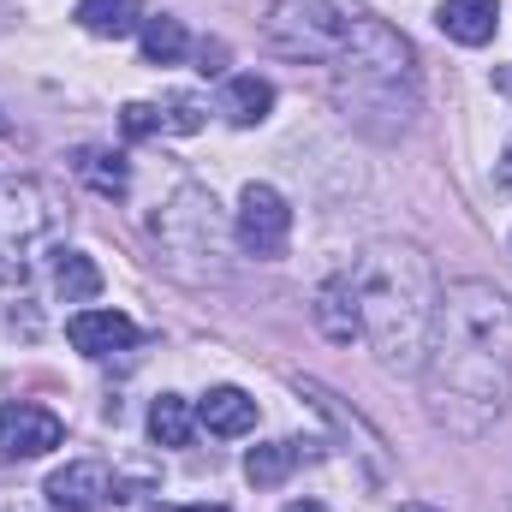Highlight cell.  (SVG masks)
<instances>
[{"label": "cell", "mask_w": 512, "mask_h": 512, "mask_svg": "<svg viewBox=\"0 0 512 512\" xmlns=\"http://www.w3.org/2000/svg\"><path fill=\"white\" fill-rule=\"evenodd\" d=\"M429 417L453 435H483L512 399V304L489 280L441 286L435 340L423 358Z\"/></svg>", "instance_id": "cell-1"}, {"label": "cell", "mask_w": 512, "mask_h": 512, "mask_svg": "<svg viewBox=\"0 0 512 512\" xmlns=\"http://www.w3.org/2000/svg\"><path fill=\"white\" fill-rule=\"evenodd\" d=\"M352 292H358V322L376 346L387 370L417 376L435 340V316H441V280L429 268V256L417 245H370L352 268Z\"/></svg>", "instance_id": "cell-2"}, {"label": "cell", "mask_w": 512, "mask_h": 512, "mask_svg": "<svg viewBox=\"0 0 512 512\" xmlns=\"http://www.w3.org/2000/svg\"><path fill=\"white\" fill-rule=\"evenodd\" d=\"M411 42L399 30H387L382 18L352 12L346 18V48L334 54V96L346 114H358V126L370 131H399L417 108V72H411Z\"/></svg>", "instance_id": "cell-3"}, {"label": "cell", "mask_w": 512, "mask_h": 512, "mask_svg": "<svg viewBox=\"0 0 512 512\" xmlns=\"http://www.w3.org/2000/svg\"><path fill=\"white\" fill-rule=\"evenodd\" d=\"M262 42L286 60H334L346 48V12L334 0H274L262 18Z\"/></svg>", "instance_id": "cell-4"}, {"label": "cell", "mask_w": 512, "mask_h": 512, "mask_svg": "<svg viewBox=\"0 0 512 512\" xmlns=\"http://www.w3.org/2000/svg\"><path fill=\"white\" fill-rule=\"evenodd\" d=\"M54 233H60V203L48 185H36V179L0 185V256L18 280H24V256L42 251Z\"/></svg>", "instance_id": "cell-5"}, {"label": "cell", "mask_w": 512, "mask_h": 512, "mask_svg": "<svg viewBox=\"0 0 512 512\" xmlns=\"http://www.w3.org/2000/svg\"><path fill=\"white\" fill-rule=\"evenodd\" d=\"M155 239L173 256H215L221 221H215V197L203 185H179L173 203L155 215Z\"/></svg>", "instance_id": "cell-6"}, {"label": "cell", "mask_w": 512, "mask_h": 512, "mask_svg": "<svg viewBox=\"0 0 512 512\" xmlns=\"http://www.w3.org/2000/svg\"><path fill=\"white\" fill-rule=\"evenodd\" d=\"M239 251L256 256V262H274V256L286 251V239H292V209H286V197L274 191V185H245V197H239Z\"/></svg>", "instance_id": "cell-7"}, {"label": "cell", "mask_w": 512, "mask_h": 512, "mask_svg": "<svg viewBox=\"0 0 512 512\" xmlns=\"http://www.w3.org/2000/svg\"><path fill=\"white\" fill-rule=\"evenodd\" d=\"M66 441V423L48 411V405H30V399H12L0 405V453L6 459H42Z\"/></svg>", "instance_id": "cell-8"}, {"label": "cell", "mask_w": 512, "mask_h": 512, "mask_svg": "<svg viewBox=\"0 0 512 512\" xmlns=\"http://www.w3.org/2000/svg\"><path fill=\"white\" fill-rule=\"evenodd\" d=\"M48 501L60 512H102L114 501V471L102 459H72L48 477Z\"/></svg>", "instance_id": "cell-9"}, {"label": "cell", "mask_w": 512, "mask_h": 512, "mask_svg": "<svg viewBox=\"0 0 512 512\" xmlns=\"http://www.w3.org/2000/svg\"><path fill=\"white\" fill-rule=\"evenodd\" d=\"M66 340L84 352V358H114V352H131L137 346V322L120 316V310H78L66 322Z\"/></svg>", "instance_id": "cell-10"}, {"label": "cell", "mask_w": 512, "mask_h": 512, "mask_svg": "<svg viewBox=\"0 0 512 512\" xmlns=\"http://www.w3.org/2000/svg\"><path fill=\"white\" fill-rule=\"evenodd\" d=\"M203 102L197 96H173V102H126L120 108V131L126 137H167V131H197L203 126Z\"/></svg>", "instance_id": "cell-11"}, {"label": "cell", "mask_w": 512, "mask_h": 512, "mask_svg": "<svg viewBox=\"0 0 512 512\" xmlns=\"http://www.w3.org/2000/svg\"><path fill=\"white\" fill-rule=\"evenodd\" d=\"M197 423L209 429V435H251L256 429V399L245 387H209L203 393V405H197Z\"/></svg>", "instance_id": "cell-12"}, {"label": "cell", "mask_w": 512, "mask_h": 512, "mask_svg": "<svg viewBox=\"0 0 512 512\" xmlns=\"http://www.w3.org/2000/svg\"><path fill=\"white\" fill-rule=\"evenodd\" d=\"M441 30L465 48H483L495 42V24H501V0H441Z\"/></svg>", "instance_id": "cell-13"}, {"label": "cell", "mask_w": 512, "mask_h": 512, "mask_svg": "<svg viewBox=\"0 0 512 512\" xmlns=\"http://www.w3.org/2000/svg\"><path fill=\"white\" fill-rule=\"evenodd\" d=\"M221 114H227L233 126H262V120L274 114V84H268V78H256V72H239V78H227Z\"/></svg>", "instance_id": "cell-14"}, {"label": "cell", "mask_w": 512, "mask_h": 512, "mask_svg": "<svg viewBox=\"0 0 512 512\" xmlns=\"http://www.w3.org/2000/svg\"><path fill=\"white\" fill-rule=\"evenodd\" d=\"M316 328H322L328 340H352V334H364V322H358V292H352V274L316 292Z\"/></svg>", "instance_id": "cell-15"}, {"label": "cell", "mask_w": 512, "mask_h": 512, "mask_svg": "<svg viewBox=\"0 0 512 512\" xmlns=\"http://www.w3.org/2000/svg\"><path fill=\"white\" fill-rule=\"evenodd\" d=\"M143 0H78V24L90 30V36H131V30H143Z\"/></svg>", "instance_id": "cell-16"}, {"label": "cell", "mask_w": 512, "mask_h": 512, "mask_svg": "<svg viewBox=\"0 0 512 512\" xmlns=\"http://www.w3.org/2000/svg\"><path fill=\"white\" fill-rule=\"evenodd\" d=\"M298 459H304V441H268V447L245 453V477H251L256 489H280L298 471Z\"/></svg>", "instance_id": "cell-17"}, {"label": "cell", "mask_w": 512, "mask_h": 512, "mask_svg": "<svg viewBox=\"0 0 512 512\" xmlns=\"http://www.w3.org/2000/svg\"><path fill=\"white\" fill-rule=\"evenodd\" d=\"M54 292H60V304H90L102 292V268L84 251H60V262H54Z\"/></svg>", "instance_id": "cell-18"}, {"label": "cell", "mask_w": 512, "mask_h": 512, "mask_svg": "<svg viewBox=\"0 0 512 512\" xmlns=\"http://www.w3.org/2000/svg\"><path fill=\"white\" fill-rule=\"evenodd\" d=\"M149 435H155V447H191V435H197L191 405H185L179 393H161V399L149 405Z\"/></svg>", "instance_id": "cell-19"}, {"label": "cell", "mask_w": 512, "mask_h": 512, "mask_svg": "<svg viewBox=\"0 0 512 512\" xmlns=\"http://www.w3.org/2000/svg\"><path fill=\"white\" fill-rule=\"evenodd\" d=\"M72 167H78V179H90L102 197H126V191H131L126 155H108V149H78V155H72Z\"/></svg>", "instance_id": "cell-20"}, {"label": "cell", "mask_w": 512, "mask_h": 512, "mask_svg": "<svg viewBox=\"0 0 512 512\" xmlns=\"http://www.w3.org/2000/svg\"><path fill=\"white\" fill-rule=\"evenodd\" d=\"M185 54V24L179 18H143V66H179Z\"/></svg>", "instance_id": "cell-21"}, {"label": "cell", "mask_w": 512, "mask_h": 512, "mask_svg": "<svg viewBox=\"0 0 512 512\" xmlns=\"http://www.w3.org/2000/svg\"><path fill=\"white\" fill-rule=\"evenodd\" d=\"M393 512H441V507H429V501H399Z\"/></svg>", "instance_id": "cell-22"}, {"label": "cell", "mask_w": 512, "mask_h": 512, "mask_svg": "<svg viewBox=\"0 0 512 512\" xmlns=\"http://www.w3.org/2000/svg\"><path fill=\"white\" fill-rule=\"evenodd\" d=\"M280 512H328V507H316V501H292V507H280Z\"/></svg>", "instance_id": "cell-23"}, {"label": "cell", "mask_w": 512, "mask_h": 512, "mask_svg": "<svg viewBox=\"0 0 512 512\" xmlns=\"http://www.w3.org/2000/svg\"><path fill=\"white\" fill-rule=\"evenodd\" d=\"M155 512H227V507H155Z\"/></svg>", "instance_id": "cell-24"}, {"label": "cell", "mask_w": 512, "mask_h": 512, "mask_svg": "<svg viewBox=\"0 0 512 512\" xmlns=\"http://www.w3.org/2000/svg\"><path fill=\"white\" fill-rule=\"evenodd\" d=\"M0 137H6V114H0Z\"/></svg>", "instance_id": "cell-25"}, {"label": "cell", "mask_w": 512, "mask_h": 512, "mask_svg": "<svg viewBox=\"0 0 512 512\" xmlns=\"http://www.w3.org/2000/svg\"><path fill=\"white\" fill-rule=\"evenodd\" d=\"M507 161H512V155H507ZM507 185H512V167H507Z\"/></svg>", "instance_id": "cell-26"}]
</instances>
